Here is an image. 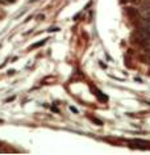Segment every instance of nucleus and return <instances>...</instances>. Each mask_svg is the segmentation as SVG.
Listing matches in <instances>:
<instances>
[{
    "mask_svg": "<svg viewBox=\"0 0 150 155\" xmlns=\"http://www.w3.org/2000/svg\"><path fill=\"white\" fill-rule=\"evenodd\" d=\"M129 143H132V146L137 147V149H150V142L142 141V139H132L129 141Z\"/></svg>",
    "mask_w": 150,
    "mask_h": 155,
    "instance_id": "f257e3e1",
    "label": "nucleus"
},
{
    "mask_svg": "<svg viewBox=\"0 0 150 155\" xmlns=\"http://www.w3.org/2000/svg\"><path fill=\"white\" fill-rule=\"evenodd\" d=\"M44 44H45V40L41 41V42H36V44H33L32 46H30V49H34V48H38V46H42Z\"/></svg>",
    "mask_w": 150,
    "mask_h": 155,
    "instance_id": "f03ea898",
    "label": "nucleus"
},
{
    "mask_svg": "<svg viewBox=\"0 0 150 155\" xmlns=\"http://www.w3.org/2000/svg\"><path fill=\"white\" fill-rule=\"evenodd\" d=\"M91 120H92V121H94V122L96 124V125H103V122L100 121V120H98V118H95V117H91Z\"/></svg>",
    "mask_w": 150,
    "mask_h": 155,
    "instance_id": "7ed1b4c3",
    "label": "nucleus"
},
{
    "mask_svg": "<svg viewBox=\"0 0 150 155\" xmlns=\"http://www.w3.org/2000/svg\"><path fill=\"white\" fill-rule=\"evenodd\" d=\"M49 30H50V32H58L59 28H52V29H49Z\"/></svg>",
    "mask_w": 150,
    "mask_h": 155,
    "instance_id": "20e7f679",
    "label": "nucleus"
},
{
    "mask_svg": "<svg viewBox=\"0 0 150 155\" xmlns=\"http://www.w3.org/2000/svg\"><path fill=\"white\" fill-rule=\"evenodd\" d=\"M70 109L74 112V113H78V110H76V108H74V107H70Z\"/></svg>",
    "mask_w": 150,
    "mask_h": 155,
    "instance_id": "39448f33",
    "label": "nucleus"
},
{
    "mask_svg": "<svg viewBox=\"0 0 150 155\" xmlns=\"http://www.w3.org/2000/svg\"><path fill=\"white\" fill-rule=\"evenodd\" d=\"M44 18H45L44 15H38V20H44Z\"/></svg>",
    "mask_w": 150,
    "mask_h": 155,
    "instance_id": "423d86ee",
    "label": "nucleus"
},
{
    "mask_svg": "<svg viewBox=\"0 0 150 155\" xmlns=\"http://www.w3.org/2000/svg\"><path fill=\"white\" fill-rule=\"evenodd\" d=\"M3 2H4V0H0V3H3Z\"/></svg>",
    "mask_w": 150,
    "mask_h": 155,
    "instance_id": "0eeeda50",
    "label": "nucleus"
},
{
    "mask_svg": "<svg viewBox=\"0 0 150 155\" xmlns=\"http://www.w3.org/2000/svg\"><path fill=\"white\" fill-rule=\"evenodd\" d=\"M4 2H5V0H4ZM8 2H13V0H8Z\"/></svg>",
    "mask_w": 150,
    "mask_h": 155,
    "instance_id": "6e6552de",
    "label": "nucleus"
}]
</instances>
